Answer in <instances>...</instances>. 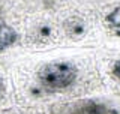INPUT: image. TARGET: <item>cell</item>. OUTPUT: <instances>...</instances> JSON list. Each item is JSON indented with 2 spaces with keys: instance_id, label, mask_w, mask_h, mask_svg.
Listing matches in <instances>:
<instances>
[{
  "instance_id": "obj_1",
  "label": "cell",
  "mask_w": 120,
  "mask_h": 114,
  "mask_svg": "<svg viewBox=\"0 0 120 114\" xmlns=\"http://www.w3.org/2000/svg\"><path fill=\"white\" fill-rule=\"evenodd\" d=\"M78 77L75 65L69 62H52L39 71V81L42 87L50 90H63L72 86Z\"/></svg>"
},
{
  "instance_id": "obj_2",
  "label": "cell",
  "mask_w": 120,
  "mask_h": 114,
  "mask_svg": "<svg viewBox=\"0 0 120 114\" xmlns=\"http://www.w3.org/2000/svg\"><path fill=\"white\" fill-rule=\"evenodd\" d=\"M108 110L105 104L98 101H86L81 104H77L71 110V114H107Z\"/></svg>"
},
{
  "instance_id": "obj_3",
  "label": "cell",
  "mask_w": 120,
  "mask_h": 114,
  "mask_svg": "<svg viewBox=\"0 0 120 114\" xmlns=\"http://www.w3.org/2000/svg\"><path fill=\"white\" fill-rule=\"evenodd\" d=\"M17 39H18L17 32L11 26L0 23V53L8 50L9 47H12L17 42Z\"/></svg>"
},
{
  "instance_id": "obj_4",
  "label": "cell",
  "mask_w": 120,
  "mask_h": 114,
  "mask_svg": "<svg viewBox=\"0 0 120 114\" xmlns=\"http://www.w3.org/2000/svg\"><path fill=\"white\" fill-rule=\"evenodd\" d=\"M105 23H107L108 29H110L116 36H120V6L114 8V9L105 17Z\"/></svg>"
},
{
  "instance_id": "obj_5",
  "label": "cell",
  "mask_w": 120,
  "mask_h": 114,
  "mask_svg": "<svg viewBox=\"0 0 120 114\" xmlns=\"http://www.w3.org/2000/svg\"><path fill=\"white\" fill-rule=\"evenodd\" d=\"M71 32H72V35H75V36H81L82 33H84V26L80 24V23H77V24L72 26Z\"/></svg>"
},
{
  "instance_id": "obj_6",
  "label": "cell",
  "mask_w": 120,
  "mask_h": 114,
  "mask_svg": "<svg viewBox=\"0 0 120 114\" xmlns=\"http://www.w3.org/2000/svg\"><path fill=\"white\" fill-rule=\"evenodd\" d=\"M51 35V27H48V26H42V27L39 29V36L41 38H48Z\"/></svg>"
},
{
  "instance_id": "obj_7",
  "label": "cell",
  "mask_w": 120,
  "mask_h": 114,
  "mask_svg": "<svg viewBox=\"0 0 120 114\" xmlns=\"http://www.w3.org/2000/svg\"><path fill=\"white\" fill-rule=\"evenodd\" d=\"M111 74L114 75L116 78L120 80V60H117L114 65H112V69H111Z\"/></svg>"
},
{
  "instance_id": "obj_8",
  "label": "cell",
  "mask_w": 120,
  "mask_h": 114,
  "mask_svg": "<svg viewBox=\"0 0 120 114\" xmlns=\"http://www.w3.org/2000/svg\"><path fill=\"white\" fill-rule=\"evenodd\" d=\"M41 93H42V92H41L39 87H36V89H32V95H35V96H39Z\"/></svg>"
},
{
  "instance_id": "obj_9",
  "label": "cell",
  "mask_w": 120,
  "mask_h": 114,
  "mask_svg": "<svg viewBox=\"0 0 120 114\" xmlns=\"http://www.w3.org/2000/svg\"><path fill=\"white\" fill-rule=\"evenodd\" d=\"M3 92H5V84H3V80L0 78V98H2Z\"/></svg>"
},
{
  "instance_id": "obj_10",
  "label": "cell",
  "mask_w": 120,
  "mask_h": 114,
  "mask_svg": "<svg viewBox=\"0 0 120 114\" xmlns=\"http://www.w3.org/2000/svg\"><path fill=\"white\" fill-rule=\"evenodd\" d=\"M107 114H120V113H119V111H114V110H112V111H108Z\"/></svg>"
}]
</instances>
